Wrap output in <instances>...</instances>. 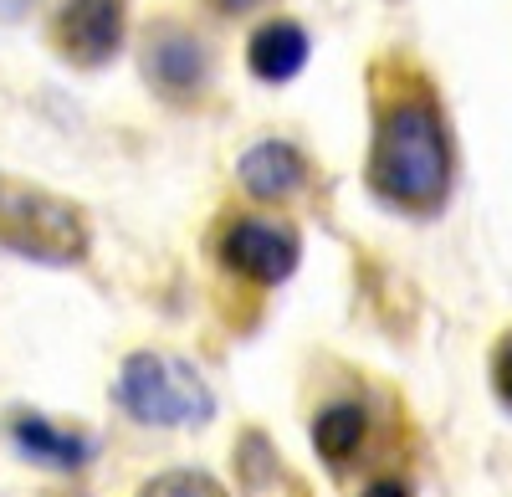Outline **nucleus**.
Masks as SVG:
<instances>
[{"instance_id":"nucleus-14","label":"nucleus","mask_w":512,"mask_h":497,"mask_svg":"<svg viewBox=\"0 0 512 497\" xmlns=\"http://www.w3.org/2000/svg\"><path fill=\"white\" fill-rule=\"evenodd\" d=\"M216 16H246V11H256V6H267V0H205Z\"/></svg>"},{"instance_id":"nucleus-8","label":"nucleus","mask_w":512,"mask_h":497,"mask_svg":"<svg viewBox=\"0 0 512 497\" xmlns=\"http://www.w3.org/2000/svg\"><path fill=\"white\" fill-rule=\"evenodd\" d=\"M6 436L16 446V457L36 462V467H52V472H82L93 462L98 441L82 436L52 416H41V410H11L6 416Z\"/></svg>"},{"instance_id":"nucleus-3","label":"nucleus","mask_w":512,"mask_h":497,"mask_svg":"<svg viewBox=\"0 0 512 497\" xmlns=\"http://www.w3.org/2000/svg\"><path fill=\"white\" fill-rule=\"evenodd\" d=\"M118 405L128 421L159 426V431H185L205 426L216 416V390L185 354H164V349H134L118 364Z\"/></svg>"},{"instance_id":"nucleus-9","label":"nucleus","mask_w":512,"mask_h":497,"mask_svg":"<svg viewBox=\"0 0 512 497\" xmlns=\"http://www.w3.org/2000/svg\"><path fill=\"white\" fill-rule=\"evenodd\" d=\"M308 57H313V36L292 16H272L246 36V72L256 82H267V88H282V82L303 77Z\"/></svg>"},{"instance_id":"nucleus-11","label":"nucleus","mask_w":512,"mask_h":497,"mask_svg":"<svg viewBox=\"0 0 512 497\" xmlns=\"http://www.w3.org/2000/svg\"><path fill=\"white\" fill-rule=\"evenodd\" d=\"M134 497H231V487L205 467H169V472H154L149 482H139Z\"/></svg>"},{"instance_id":"nucleus-7","label":"nucleus","mask_w":512,"mask_h":497,"mask_svg":"<svg viewBox=\"0 0 512 497\" xmlns=\"http://www.w3.org/2000/svg\"><path fill=\"white\" fill-rule=\"evenodd\" d=\"M236 180L251 200L262 205H282L292 195H303L313 185V159L297 149L292 139H256L241 159H236Z\"/></svg>"},{"instance_id":"nucleus-10","label":"nucleus","mask_w":512,"mask_h":497,"mask_svg":"<svg viewBox=\"0 0 512 497\" xmlns=\"http://www.w3.org/2000/svg\"><path fill=\"white\" fill-rule=\"evenodd\" d=\"M364 431H369V416L359 400H333L313 416V446L328 467H344L349 457H359Z\"/></svg>"},{"instance_id":"nucleus-1","label":"nucleus","mask_w":512,"mask_h":497,"mask_svg":"<svg viewBox=\"0 0 512 497\" xmlns=\"http://www.w3.org/2000/svg\"><path fill=\"white\" fill-rule=\"evenodd\" d=\"M456 180V149H451V123L441 103L415 88L395 93L374 118V139L364 159V185L379 205L400 216H441Z\"/></svg>"},{"instance_id":"nucleus-5","label":"nucleus","mask_w":512,"mask_h":497,"mask_svg":"<svg viewBox=\"0 0 512 497\" xmlns=\"http://www.w3.org/2000/svg\"><path fill=\"white\" fill-rule=\"evenodd\" d=\"M128 41V0H62L52 16V47L67 67L98 72Z\"/></svg>"},{"instance_id":"nucleus-6","label":"nucleus","mask_w":512,"mask_h":497,"mask_svg":"<svg viewBox=\"0 0 512 497\" xmlns=\"http://www.w3.org/2000/svg\"><path fill=\"white\" fill-rule=\"evenodd\" d=\"M144 72L164 98L190 103V98H200L210 88V52H205V41L195 31L164 21L144 41Z\"/></svg>"},{"instance_id":"nucleus-2","label":"nucleus","mask_w":512,"mask_h":497,"mask_svg":"<svg viewBox=\"0 0 512 497\" xmlns=\"http://www.w3.org/2000/svg\"><path fill=\"white\" fill-rule=\"evenodd\" d=\"M0 246L36 267H77L93 252V226L77 200L0 175Z\"/></svg>"},{"instance_id":"nucleus-4","label":"nucleus","mask_w":512,"mask_h":497,"mask_svg":"<svg viewBox=\"0 0 512 497\" xmlns=\"http://www.w3.org/2000/svg\"><path fill=\"white\" fill-rule=\"evenodd\" d=\"M216 257L251 287H282L303 267V236L277 216H231L216 236Z\"/></svg>"},{"instance_id":"nucleus-12","label":"nucleus","mask_w":512,"mask_h":497,"mask_svg":"<svg viewBox=\"0 0 512 497\" xmlns=\"http://www.w3.org/2000/svg\"><path fill=\"white\" fill-rule=\"evenodd\" d=\"M492 390H497V400L512 410V328L497 339V349H492Z\"/></svg>"},{"instance_id":"nucleus-13","label":"nucleus","mask_w":512,"mask_h":497,"mask_svg":"<svg viewBox=\"0 0 512 497\" xmlns=\"http://www.w3.org/2000/svg\"><path fill=\"white\" fill-rule=\"evenodd\" d=\"M359 497H410V482H400V477H374Z\"/></svg>"}]
</instances>
